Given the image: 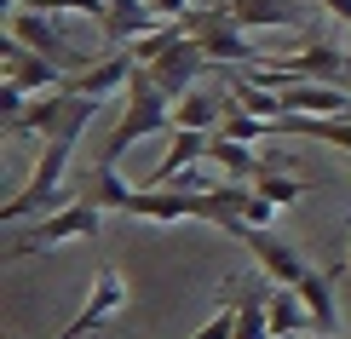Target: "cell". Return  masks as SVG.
Here are the masks:
<instances>
[{
  "mask_svg": "<svg viewBox=\"0 0 351 339\" xmlns=\"http://www.w3.org/2000/svg\"><path fill=\"white\" fill-rule=\"evenodd\" d=\"M230 115V98L213 92V86H190V92L173 104V127H190V132H219V121Z\"/></svg>",
  "mask_w": 351,
  "mask_h": 339,
  "instance_id": "13",
  "label": "cell"
},
{
  "mask_svg": "<svg viewBox=\"0 0 351 339\" xmlns=\"http://www.w3.org/2000/svg\"><path fill=\"white\" fill-rule=\"evenodd\" d=\"M230 18L242 29H288L305 12H300V0H230Z\"/></svg>",
  "mask_w": 351,
  "mask_h": 339,
  "instance_id": "17",
  "label": "cell"
},
{
  "mask_svg": "<svg viewBox=\"0 0 351 339\" xmlns=\"http://www.w3.org/2000/svg\"><path fill=\"white\" fill-rule=\"evenodd\" d=\"M271 213H276V201H265L259 190H247V208H242V218H247V225H259V230H265V225H271Z\"/></svg>",
  "mask_w": 351,
  "mask_h": 339,
  "instance_id": "22",
  "label": "cell"
},
{
  "mask_svg": "<svg viewBox=\"0 0 351 339\" xmlns=\"http://www.w3.org/2000/svg\"><path fill=\"white\" fill-rule=\"evenodd\" d=\"M0 52H6V81L18 86V92H64V86H69L64 64H52V58L29 52L12 29H6V40H0Z\"/></svg>",
  "mask_w": 351,
  "mask_h": 339,
  "instance_id": "7",
  "label": "cell"
},
{
  "mask_svg": "<svg viewBox=\"0 0 351 339\" xmlns=\"http://www.w3.org/2000/svg\"><path fill=\"white\" fill-rule=\"evenodd\" d=\"M271 339H300V334H271Z\"/></svg>",
  "mask_w": 351,
  "mask_h": 339,
  "instance_id": "25",
  "label": "cell"
},
{
  "mask_svg": "<svg viewBox=\"0 0 351 339\" xmlns=\"http://www.w3.org/2000/svg\"><path fill=\"white\" fill-rule=\"evenodd\" d=\"M351 64L346 52H334L323 47V40H311V47H300L294 58H276V69H288L294 81H328V86H340V69Z\"/></svg>",
  "mask_w": 351,
  "mask_h": 339,
  "instance_id": "14",
  "label": "cell"
},
{
  "mask_svg": "<svg viewBox=\"0 0 351 339\" xmlns=\"http://www.w3.org/2000/svg\"><path fill=\"white\" fill-rule=\"evenodd\" d=\"M346 110H351V92L328 81H294L282 92V115H346Z\"/></svg>",
  "mask_w": 351,
  "mask_h": 339,
  "instance_id": "12",
  "label": "cell"
},
{
  "mask_svg": "<svg viewBox=\"0 0 351 339\" xmlns=\"http://www.w3.org/2000/svg\"><path fill=\"white\" fill-rule=\"evenodd\" d=\"M133 75H138V58L133 52H110V58H98L93 69H81L75 81H69V92H81V98H115V92H127L133 86Z\"/></svg>",
  "mask_w": 351,
  "mask_h": 339,
  "instance_id": "9",
  "label": "cell"
},
{
  "mask_svg": "<svg viewBox=\"0 0 351 339\" xmlns=\"http://www.w3.org/2000/svg\"><path fill=\"white\" fill-rule=\"evenodd\" d=\"M346 264H328V271H305V282L294 288L305 299V311H311V328L317 334H334L340 328V305H334V282H340Z\"/></svg>",
  "mask_w": 351,
  "mask_h": 339,
  "instance_id": "11",
  "label": "cell"
},
{
  "mask_svg": "<svg viewBox=\"0 0 351 339\" xmlns=\"http://www.w3.org/2000/svg\"><path fill=\"white\" fill-rule=\"evenodd\" d=\"M208 64H213V58H208V47H202L196 35H184V40H173V47L156 58V64H144V69H150V75H156V86H162L173 104H179L190 86H202V69H208Z\"/></svg>",
  "mask_w": 351,
  "mask_h": 339,
  "instance_id": "6",
  "label": "cell"
},
{
  "mask_svg": "<svg viewBox=\"0 0 351 339\" xmlns=\"http://www.w3.org/2000/svg\"><path fill=\"white\" fill-rule=\"evenodd\" d=\"M323 6H328V12H334L340 23H351V0H323Z\"/></svg>",
  "mask_w": 351,
  "mask_h": 339,
  "instance_id": "24",
  "label": "cell"
},
{
  "mask_svg": "<svg viewBox=\"0 0 351 339\" xmlns=\"http://www.w3.org/2000/svg\"><path fill=\"white\" fill-rule=\"evenodd\" d=\"M230 236H237V242H247L254 264L271 276V282H282V288H300V282H305V271H311V264H305V253H300L294 242H282V236H271V230L247 225V218H242V225L230 230Z\"/></svg>",
  "mask_w": 351,
  "mask_h": 339,
  "instance_id": "4",
  "label": "cell"
},
{
  "mask_svg": "<svg viewBox=\"0 0 351 339\" xmlns=\"http://www.w3.org/2000/svg\"><path fill=\"white\" fill-rule=\"evenodd\" d=\"M346 271H351V253H346Z\"/></svg>",
  "mask_w": 351,
  "mask_h": 339,
  "instance_id": "26",
  "label": "cell"
},
{
  "mask_svg": "<svg viewBox=\"0 0 351 339\" xmlns=\"http://www.w3.org/2000/svg\"><path fill=\"white\" fill-rule=\"evenodd\" d=\"M12 35H18L29 52L52 58V64H64V69H93V64H98V58H86V52H75V47L64 40V29L52 23V12H29V6H12Z\"/></svg>",
  "mask_w": 351,
  "mask_h": 339,
  "instance_id": "5",
  "label": "cell"
},
{
  "mask_svg": "<svg viewBox=\"0 0 351 339\" xmlns=\"http://www.w3.org/2000/svg\"><path fill=\"white\" fill-rule=\"evenodd\" d=\"M98 29H104L110 47H133V40L156 35V29H162V18H156L150 0H110V12L98 18Z\"/></svg>",
  "mask_w": 351,
  "mask_h": 339,
  "instance_id": "10",
  "label": "cell"
},
{
  "mask_svg": "<svg viewBox=\"0 0 351 339\" xmlns=\"http://www.w3.org/2000/svg\"><path fill=\"white\" fill-rule=\"evenodd\" d=\"M219 132H225V138H242V144H259L265 132H276V121H265V115H247V110H230L225 121H219Z\"/></svg>",
  "mask_w": 351,
  "mask_h": 339,
  "instance_id": "21",
  "label": "cell"
},
{
  "mask_svg": "<svg viewBox=\"0 0 351 339\" xmlns=\"http://www.w3.org/2000/svg\"><path fill=\"white\" fill-rule=\"evenodd\" d=\"M208 161H219V167H225V179H237V184H254L259 167H265V161H254V144L225 138V132H213V138H208Z\"/></svg>",
  "mask_w": 351,
  "mask_h": 339,
  "instance_id": "18",
  "label": "cell"
},
{
  "mask_svg": "<svg viewBox=\"0 0 351 339\" xmlns=\"http://www.w3.org/2000/svg\"><path fill=\"white\" fill-rule=\"evenodd\" d=\"M230 98L247 110V115H265V121H282V92H265L254 75H237L230 81Z\"/></svg>",
  "mask_w": 351,
  "mask_h": 339,
  "instance_id": "20",
  "label": "cell"
},
{
  "mask_svg": "<svg viewBox=\"0 0 351 339\" xmlns=\"http://www.w3.org/2000/svg\"><path fill=\"white\" fill-rule=\"evenodd\" d=\"M121 305H127L121 276H115V271H98V282H93V293H86V305H81V311L69 316V322H64V328H58L52 339H81V334L104 328V322H110L115 311H121Z\"/></svg>",
  "mask_w": 351,
  "mask_h": 339,
  "instance_id": "8",
  "label": "cell"
},
{
  "mask_svg": "<svg viewBox=\"0 0 351 339\" xmlns=\"http://www.w3.org/2000/svg\"><path fill=\"white\" fill-rule=\"evenodd\" d=\"M75 201H93V208H115V213H127V201H133V184H127L115 167H104V161H98V167L75 184Z\"/></svg>",
  "mask_w": 351,
  "mask_h": 339,
  "instance_id": "16",
  "label": "cell"
},
{
  "mask_svg": "<svg viewBox=\"0 0 351 339\" xmlns=\"http://www.w3.org/2000/svg\"><path fill=\"white\" fill-rule=\"evenodd\" d=\"M150 6H156V18H184L190 0H150Z\"/></svg>",
  "mask_w": 351,
  "mask_h": 339,
  "instance_id": "23",
  "label": "cell"
},
{
  "mask_svg": "<svg viewBox=\"0 0 351 339\" xmlns=\"http://www.w3.org/2000/svg\"><path fill=\"white\" fill-rule=\"evenodd\" d=\"M208 138L213 132H190V127H173V138H167V155L156 161V173H150V184L162 190V184H173L184 167H196L202 155H208Z\"/></svg>",
  "mask_w": 351,
  "mask_h": 339,
  "instance_id": "15",
  "label": "cell"
},
{
  "mask_svg": "<svg viewBox=\"0 0 351 339\" xmlns=\"http://www.w3.org/2000/svg\"><path fill=\"white\" fill-rule=\"evenodd\" d=\"M98 225H104V208H93V201H64V208L29 218V225H6L12 230L6 264H18L29 253H52V247H64V242H93Z\"/></svg>",
  "mask_w": 351,
  "mask_h": 339,
  "instance_id": "2",
  "label": "cell"
},
{
  "mask_svg": "<svg viewBox=\"0 0 351 339\" xmlns=\"http://www.w3.org/2000/svg\"><path fill=\"white\" fill-rule=\"evenodd\" d=\"M346 121H351V110H346Z\"/></svg>",
  "mask_w": 351,
  "mask_h": 339,
  "instance_id": "27",
  "label": "cell"
},
{
  "mask_svg": "<svg viewBox=\"0 0 351 339\" xmlns=\"http://www.w3.org/2000/svg\"><path fill=\"white\" fill-rule=\"evenodd\" d=\"M156 132H173V98L156 86V75L138 64V75H133V86L121 92V121H115V132L104 138V167H121V155L133 150V144H144V138H156Z\"/></svg>",
  "mask_w": 351,
  "mask_h": 339,
  "instance_id": "1",
  "label": "cell"
},
{
  "mask_svg": "<svg viewBox=\"0 0 351 339\" xmlns=\"http://www.w3.org/2000/svg\"><path fill=\"white\" fill-rule=\"evenodd\" d=\"M184 29L202 40V47H208L213 64H254V69H259V64H276V58L254 52V40L242 35V23L230 18V6H208V12L190 6V12H184Z\"/></svg>",
  "mask_w": 351,
  "mask_h": 339,
  "instance_id": "3",
  "label": "cell"
},
{
  "mask_svg": "<svg viewBox=\"0 0 351 339\" xmlns=\"http://www.w3.org/2000/svg\"><path fill=\"white\" fill-rule=\"evenodd\" d=\"M254 190H259L265 201H276V208H294V201L311 196V184H305V179H294V173H276V167H259Z\"/></svg>",
  "mask_w": 351,
  "mask_h": 339,
  "instance_id": "19",
  "label": "cell"
}]
</instances>
